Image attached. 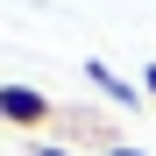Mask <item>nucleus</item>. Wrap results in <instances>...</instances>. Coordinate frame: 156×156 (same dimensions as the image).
Here are the masks:
<instances>
[{
  "label": "nucleus",
  "mask_w": 156,
  "mask_h": 156,
  "mask_svg": "<svg viewBox=\"0 0 156 156\" xmlns=\"http://www.w3.org/2000/svg\"><path fill=\"white\" fill-rule=\"evenodd\" d=\"M0 121H7V128H21V135H43V128H57L64 114H57V99H50V92L0 78Z\"/></svg>",
  "instance_id": "1"
},
{
  "label": "nucleus",
  "mask_w": 156,
  "mask_h": 156,
  "mask_svg": "<svg viewBox=\"0 0 156 156\" xmlns=\"http://www.w3.org/2000/svg\"><path fill=\"white\" fill-rule=\"evenodd\" d=\"M78 71L92 78V92H99V99H114V107H128V114L142 107V78H121V71L107 64V57H85V64H78Z\"/></svg>",
  "instance_id": "2"
},
{
  "label": "nucleus",
  "mask_w": 156,
  "mask_h": 156,
  "mask_svg": "<svg viewBox=\"0 0 156 156\" xmlns=\"http://www.w3.org/2000/svg\"><path fill=\"white\" fill-rule=\"evenodd\" d=\"M29 156H78V149H64V142H36Z\"/></svg>",
  "instance_id": "3"
},
{
  "label": "nucleus",
  "mask_w": 156,
  "mask_h": 156,
  "mask_svg": "<svg viewBox=\"0 0 156 156\" xmlns=\"http://www.w3.org/2000/svg\"><path fill=\"white\" fill-rule=\"evenodd\" d=\"M142 99H156V64H142Z\"/></svg>",
  "instance_id": "4"
},
{
  "label": "nucleus",
  "mask_w": 156,
  "mask_h": 156,
  "mask_svg": "<svg viewBox=\"0 0 156 156\" xmlns=\"http://www.w3.org/2000/svg\"><path fill=\"white\" fill-rule=\"evenodd\" d=\"M107 156H149V149H128V142H107Z\"/></svg>",
  "instance_id": "5"
}]
</instances>
